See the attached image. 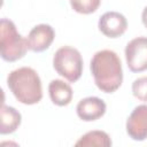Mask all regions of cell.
<instances>
[{"label": "cell", "mask_w": 147, "mask_h": 147, "mask_svg": "<svg viewBox=\"0 0 147 147\" xmlns=\"http://www.w3.org/2000/svg\"><path fill=\"white\" fill-rule=\"evenodd\" d=\"M53 67L60 76L64 77L70 83H75L83 74V57L78 49L63 46L55 52Z\"/></svg>", "instance_id": "277c9868"}, {"label": "cell", "mask_w": 147, "mask_h": 147, "mask_svg": "<svg viewBox=\"0 0 147 147\" xmlns=\"http://www.w3.org/2000/svg\"><path fill=\"white\" fill-rule=\"evenodd\" d=\"M0 119H1L0 133L9 134V133L15 132L18 129L22 116L14 107L2 105L1 110H0Z\"/></svg>", "instance_id": "8fae6325"}, {"label": "cell", "mask_w": 147, "mask_h": 147, "mask_svg": "<svg viewBox=\"0 0 147 147\" xmlns=\"http://www.w3.org/2000/svg\"><path fill=\"white\" fill-rule=\"evenodd\" d=\"M101 0H70V5L72 9L79 14H92L94 13L99 6Z\"/></svg>", "instance_id": "4fadbf2b"}, {"label": "cell", "mask_w": 147, "mask_h": 147, "mask_svg": "<svg viewBox=\"0 0 147 147\" xmlns=\"http://www.w3.org/2000/svg\"><path fill=\"white\" fill-rule=\"evenodd\" d=\"M125 59L132 72L147 70V37H137L129 41L125 47Z\"/></svg>", "instance_id": "5b68a950"}, {"label": "cell", "mask_w": 147, "mask_h": 147, "mask_svg": "<svg viewBox=\"0 0 147 147\" xmlns=\"http://www.w3.org/2000/svg\"><path fill=\"white\" fill-rule=\"evenodd\" d=\"M7 85L16 100L23 105H36L42 98L40 77L30 67L13 70L7 77Z\"/></svg>", "instance_id": "7a4b0ae2"}, {"label": "cell", "mask_w": 147, "mask_h": 147, "mask_svg": "<svg viewBox=\"0 0 147 147\" xmlns=\"http://www.w3.org/2000/svg\"><path fill=\"white\" fill-rule=\"evenodd\" d=\"M98 28L108 38H118L127 29V21L125 16L118 11L105 13L98 23Z\"/></svg>", "instance_id": "52a82bcc"}, {"label": "cell", "mask_w": 147, "mask_h": 147, "mask_svg": "<svg viewBox=\"0 0 147 147\" xmlns=\"http://www.w3.org/2000/svg\"><path fill=\"white\" fill-rule=\"evenodd\" d=\"M76 146L90 147V146H98V147H109L111 146V139L107 132L94 130L85 133L80 139L75 144Z\"/></svg>", "instance_id": "7c38bea8"}, {"label": "cell", "mask_w": 147, "mask_h": 147, "mask_svg": "<svg viewBox=\"0 0 147 147\" xmlns=\"http://www.w3.org/2000/svg\"><path fill=\"white\" fill-rule=\"evenodd\" d=\"M141 21H142V24L147 28V6L144 8L142 10V14H141Z\"/></svg>", "instance_id": "9a60e30c"}, {"label": "cell", "mask_w": 147, "mask_h": 147, "mask_svg": "<svg viewBox=\"0 0 147 147\" xmlns=\"http://www.w3.org/2000/svg\"><path fill=\"white\" fill-rule=\"evenodd\" d=\"M55 38V31L49 24H38L30 32L26 38L30 51L40 53L46 51Z\"/></svg>", "instance_id": "ba28073f"}, {"label": "cell", "mask_w": 147, "mask_h": 147, "mask_svg": "<svg viewBox=\"0 0 147 147\" xmlns=\"http://www.w3.org/2000/svg\"><path fill=\"white\" fill-rule=\"evenodd\" d=\"M91 72L99 90L113 93L123 82V69L118 55L110 49L96 52L91 60Z\"/></svg>", "instance_id": "6da1fadb"}, {"label": "cell", "mask_w": 147, "mask_h": 147, "mask_svg": "<svg viewBox=\"0 0 147 147\" xmlns=\"http://www.w3.org/2000/svg\"><path fill=\"white\" fill-rule=\"evenodd\" d=\"M48 93L52 102L56 106H68L72 100L71 86L61 79H53L48 85Z\"/></svg>", "instance_id": "30bf717a"}, {"label": "cell", "mask_w": 147, "mask_h": 147, "mask_svg": "<svg viewBox=\"0 0 147 147\" xmlns=\"http://www.w3.org/2000/svg\"><path fill=\"white\" fill-rule=\"evenodd\" d=\"M126 133L136 141L147 139V105L137 106L126 119Z\"/></svg>", "instance_id": "8992f818"}, {"label": "cell", "mask_w": 147, "mask_h": 147, "mask_svg": "<svg viewBox=\"0 0 147 147\" xmlns=\"http://www.w3.org/2000/svg\"><path fill=\"white\" fill-rule=\"evenodd\" d=\"M107 106L105 101L98 96H87L82 99L77 107L76 111L80 119L85 122H93L102 117L106 113Z\"/></svg>", "instance_id": "9c48e42d"}, {"label": "cell", "mask_w": 147, "mask_h": 147, "mask_svg": "<svg viewBox=\"0 0 147 147\" xmlns=\"http://www.w3.org/2000/svg\"><path fill=\"white\" fill-rule=\"evenodd\" d=\"M28 49V40L17 32L14 22L8 18H1L0 54L2 60L7 62H15L22 59Z\"/></svg>", "instance_id": "3957f363"}, {"label": "cell", "mask_w": 147, "mask_h": 147, "mask_svg": "<svg viewBox=\"0 0 147 147\" xmlns=\"http://www.w3.org/2000/svg\"><path fill=\"white\" fill-rule=\"evenodd\" d=\"M132 94L142 102H147V76L139 77L132 83Z\"/></svg>", "instance_id": "5bb4252c"}]
</instances>
